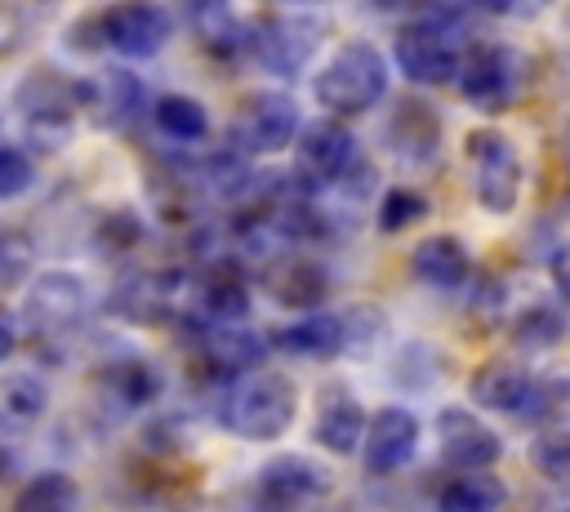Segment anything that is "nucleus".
<instances>
[{
  "mask_svg": "<svg viewBox=\"0 0 570 512\" xmlns=\"http://www.w3.org/2000/svg\"><path fill=\"white\" fill-rule=\"evenodd\" d=\"M468 396L481 405V410H494V414H525V419H548L557 405H566V383H552V378H539L525 361L517 356H494L485 365L472 370L468 378Z\"/></svg>",
  "mask_w": 570,
  "mask_h": 512,
  "instance_id": "20e7f679",
  "label": "nucleus"
},
{
  "mask_svg": "<svg viewBox=\"0 0 570 512\" xmlns=\"http://www.w3.org/2000/svg\"><path fill=\"white\" fill-rule=\"evenodd\" d=\"M423 214H428V196L414 191V187H387L383 200H379V227L383 232H405Z\"/></svg>",
  "mask_w": 570,
  "mask_h": 512,
  "instance_id": "f704fd0d",
  "label": "nucleus"
},
{
  "mask_svg": "<svg viewBox=\"0 0 570 512\" xmlns=\"http://www.w3.org/2000/svg\"><path fill=\"white\" fill-rule=\"evenodd\" d=\"M321 45V22L298 9H263L249 18V53L272 76H298Z\"/></svg>",
  "mask_w": 570,
  "mask_h": 512,
  "instance_id": "0eeeda50",
  "label": "nucleus"
},
{
  "mask_svg": "<svg viewBox=\"0 0 570 512\" xmlns=\"http://www.w3.org/2000/svg\"><path fill=\"white\" fill-rule=\"evenodd\" d=\"M463 31H468V9H428L414 22L396 31V67L414 85H445L459 80L463 67Z\"/></svg>",
  "mask_w": 570,
  "mask_h": 512,
  "instance_id": "f257e3e1",
  "label": "nucleus"
},
{
  "mask_svg": "<svg viewBox=\"0 0 570 512\" xmlns=\"http://www.w3.org/2000/svg\"><path fill=\"white\" fill-rule=\"evenodd\" d=\"M13 347H18V325H13V316L0 307V361H4Z\"/></svg>",
  "mask_w": 570,
  "mask_h": 512,
  "instance_id": "58836bf2",
  "label": "nucleus"
},
{
  "mask_svg": "<svg viewBox=\"0 0 570 512\" xmlns=\"http://www.w3.org/2000/svg\"><path fill=\"white\" fill-rule=\"evenodd\" d=\"M263 280H267V294L281 307H298V312H312L330 294V272L312 254H281V258H272Z\"/></svg>",
  "mask_w": 570,
  "mask_h": 512,
  "instance_id": "4be33fe9",
  "label": "nucleus"
},
{
  "mask_svg": "<svg viewBox=\"0 0 570 512\" xmlns=\"http://www.w3.org/2000/svg\"><path fill=\"white\" fill-rule=\"evenodd\" d=\"M183 289V272L174 267H134L116 285V312L138 325H160L174 316V298Z\"/></svg>",
  "mask_w": 570,
  "mask_h": 512,
  "instance_id": "f3484780",
  "label": "nucleus"
},
{
  "mask_svg": "<svg viewBox=\"0 0 570 512\" xmlns=\"http://www.w3.org/2000/svg\"><path fill=\"white\" fill-rule=\"evenodd\" d=\"M138 240H142V223L134 209H111L98 218V232H94L98 254H129L138 249Z\"/></svg>",
  "mask_w": 570,
  "mask_h": 512,
  "instance_id": "72a5a7b5",
  "label": "nucleus"
},
{
  "mask_svg": "<svg viewBox=\"0 0 570 512\" xmlns=\"http://www.w3.org/2000/svg\"><path fill=\"white\" fill-rule=\"evenodd\" d=\"M196 334V361L205 365V374L227 378V387L254 370H263L267 356V338L249 325H218V329H191Z\"/></svg>",
  "mask_w": 570,
  "mask_h": 512,
  "instance_id": "2eb2a0df",
  "label": "nucleus"
},
{
  "mask_svg": "<svg viewBox=\"0 0 570 512\" xmlns=\"http://www.w3.org/2000/svg\"><path fill=\"white\" fill-rule=\"evenodd\" d=\"M436 441H441V459L459 472H490V463H499L503 454V441L494 436V427H485L463 405H450L436 414Z\"/></svg>",
  "mask_w": 570,
  "mask_h": 512,
  "instance_id": "dca6fc26",
  "label": "nucleus"
},
{
  "mask_svg": "<svg viewBox=\"0 0 570 512\" xmlns=\"http://www.w3.org/2000/svg\"><path fill=\"white\" fill-rule=\"evenodd\" d=\"M330 476L303 454H276L254 476V512H298L321 499Z\"/></svg>",
  "mask_w": 570,
  "mask_h": 512,
  "instance_id": "f8f14e48",
  "label": "nucleus"
},
{
  "mask_svg": "<svg viewBox=\"0 0 570 512\" xmlns=\"http://www.w3.org/2000/svg\"><path fill=\"white\" fill-rule=\"evenodd\" d=\"M80 107L98 129H129L142 116V80L125 67H107L94 80H80Z\"/></svg>",
  "mask_w": 570,
  "mask_h": 512,
  "instance_id": "a211bd4d",
  "label": "nucleus"
},
{
  "mask_svg": "<svg viewBox=\"0 0 570 512\" xmlns=\"http://www.w3.org/2000/svg\"><path fill=\"white\" fill-rule=\"evenodd\" d=\"M383 134H387V151L405 165H428L441 151V116L423 98H401Z\"/></svg>",
  "mask_w": 570,
  "mask_h": 512,
  "instance_id": "412c9836",
  "label": "nucleus"
},
{
  "mask_svg": "<svg viewBox=\"0 0 570 512\" xmlns=\"http://www.w3.org/2000/svg\"><path fill=\"white\" fill-rule=\"evenodd\" d=\"M356 160V138L343 120H312L294 142V178L303 191L338 183Z\"/></svg>",
  "mask_w": 570,
  "mask_h": 512,
  "instance_id": "9b49d317",
  "label": "nucleus"
},
{
  "mask_svg": "<svg viewBox=\"0 0 570 512\" xmlns=\"http://www.w3.org/2000/svg\"><path fill=\"white\" fill-rule=\"evenodd\" d=\"M561 334H566V321H561V312H552L548 303L525 307V312L517 316V325H512V338H517L521 347H530V352H543V347L561 343Z\"/></svg>",
  "mask_w": 570,
  "mask_h": 512,
  "instance_id": "2f4dec72",
  "label": "nucleus"
},
{
  "mask_svg": "<svg viewBox=\"0 0 570 512\" xmlns=\"http://www.w3.org/2000/svg\"><path fill=\"white\" fill-rule=\"evenodd\" d=\"M27 31H31L27 9H18V4H4V0H0V58L18 53V49L27 45Z\"/></svg>",
  "mask_w": 570,
  "mask_h": 512,
  "instance_id": "e433bc0d",
  "label": "nucleus"
},
{
  "mask_svg": "<svg viewBox=\"0 0 570 512\" xmlns=\"http://www.w3.org/2000/svg\"><path fill=\"white\" fill-rule=\"evenodd\" d=\"M187 22H191L196 40L205 45V53H214L223 62L249 53V22H240L227 4H191Z\"/></svg>",
  "mask_w": 570,
  "mask_h": 512,
  "instance_id": "a878e982",
  "label": "nucleus"
},
{
  "mask_svg": "<svg viewBox=\"0 0 570 512\" xmlns=\"http://www.w3.org/2000/svg\"><path fill=\"white\" fill-rule=\"evenodd\" d=\"M13 463H18V459H13V450L0 441V481H9V476H13Z\"/></svg>",
  "mask_w": 570,
  "mask_h": 512,
  "instance_id": "ea45409f",
  "label": "nucleus"
},
{
  "mask_svg": "<svg viewBox=\"0 0 570 512\" xmlns=\"http://www.w3.org/2000/svg\"><path fill=\"white\" fill-rule=\"evenodd\" d=\"M419 450V419L401 405H383L374 410L370 427H365V472L370 476H387L401 472Z\"/></svg>",
  "mask_w": 570,
  "mask_h": 512,
  "instance_id": "6ab92c4d",
  "label": "nucleus"
},
{
  "mask_svg": "<svg viewBox=\"0 0 570 512\" xmlns=\"http://www.w3.org/2000/svg\"><path fill=\"white\" fill-rule=\"evenodd\" d=\"M98 387L107 401H116L120 410H142L147 401H156L160 392V370L138 356V352H125V356H111L102 370H98Z\"/></svg>",
  "mask_w": 570,
  "mask_h": 512,
  "instance_id": "393cba45",
  "label": "nucleus"
},
{
  "mask_svg": "<svg viewBox=\"0 0 570 512\" xmlns=\"http://www.w3.org/2000/svg\"><path fill=\"white\" fill-rule=\"evenodd\" d=\"M410 276L419 285H428V289L450 294V289H459L472 276V254H468V245L459 236H445V232L423 236L410 249Z\"/></svg>",
  "mask_w": 570,
  "mask_h": 512,
  "instance_id": "5701e85b",
  "label": "nucleus"
},
{
  "mask_svg": "<svg viewBox=\"0 0 570 512\" xmlns=\"http://www.w3.org/2000/svg\"><path fill=\"white\" fill-rule=\"evenodd\" d=\"M218 414H223V427L236 432L240 441H276L289 432V423L298 414V387L289 374L263 365L223 392Z\"/></svg>",
  "mask_w": 570,
  "mask_h": 512,
  "instance_id": "f03ea898",
  "label": "nucleus"
},
{
  "mask_svg": "<svg viewBox=\"0 0 570 512\" xmlns=\"http://www.w3.org/2000/svg\"><path fill=\"white\" fill-rule=\"evenodd\" d=\"M530 467L552 485H570V432H539L530 441Z\"/></svg>",
  "mask_w": 570,
  "mask_h": 512,
  "instance_id": "473e14b6",
  "label": "nucleus"
},
{
  "mask_svg": "<svg viewBox=\"0 0 570 512\" xmlns=\"http://www.w3.org/2000/svg\"><path fill=\"white\" fill-rule=\"evenodd\" d=\"M45 410L49 392L36 374H0V427H31Z\"/></svg>",
  "mask_w": 570,
  "mask_h": 512,
  "instance_id": "c85d7f7f",
  "label": "nucleus"
},
{
  "mask_svg": "<svg viewBox=\"0 0 570 512\" xmlns=\"http://www.w3.org/2000/svg\"><path fill=\"white\" fill-rule=\"evenodd\" d=\"M249 280L236 263H214L200 285H196V298H191V329H218V325H245L249 316Z\"/></svg>",
  "mask_w": 570,
  "mask_h": 512,
  "instance_id": "4468645a",
  "label": "nucleus"
},
{
  "mask_svg": "<svg viewBox=\"0 0 570 512\" xmlns=\"http://www.w3.org/2000/svg\"><path fill=\"white\" fill-rule=\"evenodd\" d=\"M272 347H281L285 356H303V361H330L347 347V321L334 312H307L281 325L272 334Z\"/></svg>",
  "mask_w": 570,
  "mask_h": 512,
  "instance_id": "b1692460",
  "label": "nucleus"
},
{
  "mask_svg": "<svg viewBox=\"0 0 570 512\" xmlns=\"http://www.w3.org/2000/svg\"><path fill=\"white\" fill-rule=\"evenodd\" d=\"M303 134V116L298 102L281 89H254L232 120V147L240 156H276L285 147H294Z\"/></svg>",
  "mask_w": 570,
  "mask_h": 512,
  "instance_id": "1a4fd4ad",
  "label": "nucleus"
},
{
  "mask_svg": "<svg viewBox=\"0 0 570 512\" xmlns=\"http://www.w3.org/2000/svg\"><path fill=\"white\" fill-rule=\"evenodd\" d=\"M508 485L494 472H459L436 490V512H499Z\"/></svg>",
  "mask_w": 570,
  "mask_h": 512,
  "instance_id": "bb28decb",
  "label": "nucleus"
},
{
  "mask_svg": "<svg viewBox=\"0 0 570 512\" xmlns=\"http://www.w3.org/2000/svg\"><path fill=\"white\" fill-rule=\"evenodd\" d=\"M98 36H102V45H111L125 58H151L169 45L174 13L160 9V4H142V0L111 4V9L98 13Z\"/></svg>",
  "mask_w": 570,
  "mask_h": 512,
  "instance_id": "ddd939ff",
  "label": "nucleus"
},
{
  "mask_svg": "<svg viewBox=\"0 0 570 512\" xmlns=\"http://www.w3.org/2000/svg\"><path fill=\"white\" fill-rule=\"evenodd\" d=\"M151 120H156V129L169 142H200L209 134V111L191 93H165V98H156Z\"/></svg>",
  "mask_w": 570,
  "mask_h": 512,
  "instance_id": "cd10ccee",
  "label": "nucleus"
},
{
  "mask_svg": "<svg viewBox=\"0 0 570 512\" xmlns=\"http://www.w3.org/2000/svg\"><path fill=\"white\" fill-rule=\"evenodd\" d=\"M463 156L472 169V196L485 214H512L521 196V156L508 134L472 129L463 138Z\"/></svg>",
  "mask_w": 570,
  "mask_h": 512,
  "instance_id": "6e6552de",
  "label": "nucleus"
},
{
  "mask_svg": "<svg viewBox=\"0 0 570 512\" xmlns=\"http://www.w3.org/2000/svg\"><path fill=\"white\" fill-rule=\"evenodd\" d=\"M89 316V285L76 276V272H40L31 285H27V298H22V321L31 329V343L40 352H58L67 347L80 325Z\"/></svg>",
  "mask_w": 570,
  "mask_h": 512,
  "instance_id": "39448f33",
  "label": "nucleus"
},
{
  "mask_svg": "<svg viewBox=\"0 0 570 512\" xmlns=\"http://www.w3.org/2000/svg\"><path fill=\"white\" fill-rule=\"evenodd\" d=\"M552 285H557V294L570 303V245H561V249L552 254Z\"/></svg>",
  "mask_w": 570,
  "mask_h": 512,
  "instance_id": "4c0bfd02",
  "label": "nucleus"
},
{
  "mask_svg": "<svg viewBox=\"0 0 570 512\" xmlns=\"http://www.w3.org/2000/svg\"><path fill=\"white\" fill-rule=\"evenodd\" d=\"M312 93L334 116H361L387 93V58L374 40H343L316 71Z\"/></svg>",
  "mask_w": 570,
  "mask_h": 512,
  "instance_id": "7ed1b4c3",
  "label": "nucleus"
},
{
  "mask_svg": "<svg viewBox=\"0 0 570 512\" xmlns=\"http://www.w3.org/2000/svg\"><path fill=\"white\" fill-rule=\"evenodd\" d=\"M76 499H80V485H76L67 472L49 467V472H36V476L18 490L13 512H76Z\"/></svg>",
  "mask_w": 570,
  "mask_h": 512,
  "instance_id": "c756f323",
  "label": "nucleus"
},
{
  "mask_svg": "<svg viewBox=\"0 0 570 512\" xmlns=\"http://www.w3.org/2000/svg\"><path fill=\"white\" fill-rule=\"evenodd\" d=\"M459 93L476 111H508L512 98L521 93V58L512 45H472L459 67Z\"/></svg>",
  "mask_w": 570,
  "mask_h": 512,
  "instance_id": "9d476101",
  "label": "nucleus"
},
{
  "mask_svg": "<svg viewBox=\"0 0 570 512\" xmlns=\"http://www.w3.org/2000/svg\"><path fill=\"white\" fill-rule=\"evenodd\" d=\"M31 263H36V245L22 227L13 223H0V289H13V285H31Z\"/></svg>",
  "mask_w": 570,
  "mask_h": 512,
  "instance_id": "7c9ffc66",
  "label": "nucleus"
},
{
  "mask_svg": "<svg viewBox=\"0 0 570 512\" xmlns=\"http://www.w3.org/2000/svg\"><path fill=\"white\" fill-rule=\"evenodd\" d=\"M13 107L27 125L31 138H40V147H62L71 125H76V111H80V80L62 76L58 67H36L18 80L13 89Z\"/></svg>",
  "mask_w": 570,
  "mask_h": 512,
  "instance_id": "423d86ee",
  "label": "nucleus"
},
{
  "mask_svg": "<svg viewBox=\"0 0 570 512\" xmlns=\"http://www.w3.org/2000/svg\"><path fill=\"white\" fill-rule=\"evenodd\" d=\"M365 427H370V419H365L361 401H356L343 383L321 387L316 414H312V441H316L321 450H330V454H352L356 445H365Z\"/></svg>",
  "mask_w": 570,
  "mask_h": 512,
  "instance_id": "aec40b11",
  "label": "nucleus"
},
{
  "mask_svg": "<svg viewBox=\"0 0 570 512\" xmlns=\"http://www.w3.org/2000/svg\"><path fill=\"white\" fill-rule=\"evenodd\" d=\"M31 183H36V165H31V156H27L22 147H13V142H0V200L22 196Z\"/></svg>",
  "mask_w": 570,
  "mask_h": 512,
  "instance_id": "c9c22d12",
  "label": "nucleus"
}]
</instances>
